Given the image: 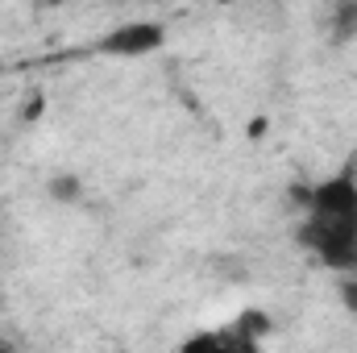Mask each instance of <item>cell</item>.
<instances>
[{"instance_id": "1", "label": "cell", "mask_w": 357, "mask_h": 353, "mask_svg": "<svg viewBox=\"0 0 357 353\" xmlns=\"http://www.w3.org/2000/svg\"><path fill=\"white\" fill-rule=\"evenodd\" d=\"M303 220H299V246L316 254V262L328 270H357V183L354 179H328L303 191Z\"/></svg>"}, {"instance_id": "2", "label": "cell", "mask_w": 357, "mask_h": 353, "mask_svg": "<svg viewBox=\"0 0 357 353\" xmlns=\"http://www.w3.org/2000/svg\"><path fill=\"white\" fill-rule=\"evenodd\" d=\"M162 42H167V29L158 21H125L100 42V50L116 54V59H142V54L162 50Z\"/></svg>"}, {"instance_id": "3", "label": "cell", "mask_w": 357, "mask_h": 353, "mask_svg": "<svg viewBox=\"0 0 357 353\" xmlns=\"http://www.w3.org/2000/svg\"><path fill=\"white\" fill-rule=\"evenodd\" d=\"M237 329L254 341V337H262V333H266L270 324H266V316H262V312H241V316H237Z\"/></svg>"}, {"instance_id": "4", "label": "cell", "mask_w": 357, "mask_h": 353, "mask_svg": "<svg viewBox=\"0 0 357 353\" xmlns=\"http://www.w3.org/2000/svg\"><path fill=\"white\" fill-rule=\"evenodd\" d=\"M79 191H84V187H79L75 175H59L50 183V195H54V200H79Z\"/></svg>"}, {"instance_id": "5", "label": "cell", "mask_w": 357, "mask_h": 353, "mask_svg": "<svg viewBox=\"0 0 357 353\" xmlns=\"http://www.w3.org/2000/svg\"><path fill=\"white\" fill-rule=\"evenodd\" d=\"M341 303L357 316V278H345V283H341Z\"/></svg>"}]
</instances>
